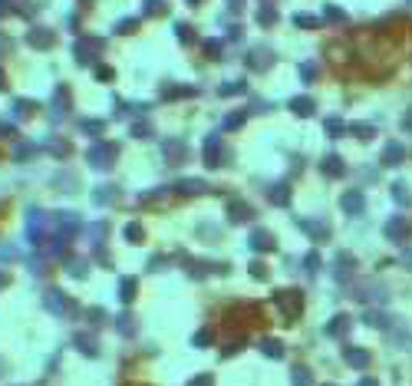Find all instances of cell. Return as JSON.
<instances>
[{"label": "cell", "mask_w": 412, "mask_h": 386, "mask_svg": "<svg viewBox=\"0 0 412 386\" xmlns=\"http://www.w3.org/2000/svg\"><path fill=\"white\" fill-rule=\"evenodd\" d=\"M386 238H393V241H396V238H409V224L402 218H393L386 224Z\"/></svg>", "instance_id": "cell-1"}, {"label": "cell", "mask_w": 412, "mask_h": 386, "mask_svg": "<svg viewBox=\"0 0 412 386\" xmlns=\"http://www.w3.org/2000/svg\"><path fill=\"white\" fill-rule=\"evenodd\" d=\"M402 159V145H386V152H382V165H396Z\"/></svg>", "instance_id": "cell-2"}, {"label": "cell", "mask_w": 412, "mask_h": 386, "mask_svg": "<svg viewBox=\"0 0 412 386\" xmlns=\"http://www.w3.org/2000/svg\"><path fill=\"white\" fill-rule=\"evenodd\" d=\"M343 208H346V212H360V208H363V198H360V192H350V195H343Z\"/></svg>", "instance_id": "cell-3"}, {"label": "cell", "mask_w": 412, "mask_h": 386, "mask_svg": "<svg viewBox=\"0 0 412 386\" xmlns=\"http://www.w3.org/2000/svg\"><path fill=\"white\" fill-rule=\"evenodd\" d=\"M346 356H350V363H353V367H366V360H369V353H366V350H350Z\"/></svg>", "instance_id": "cell-4"}, {"label": "cell", "mask_w": 412, "mask_h": 386, "mask_svg": "<svg viewBox=\"0 0 412 386\" xmlns=\"http://www.w3.org/2000/svg\"><path fill=\"white\" fill-rule=\"evenodd\" d=\"M343 327H350V320H346V317H337V320L330 324V333H333V330H343Z\"/></svg>", "instance_id": "cell-5"}, {"label": "cell", "mask_w": 412, "mask_h": 386, "mask_svg": "<svg viewBox=\"0 0 412 386\" xmlns=\"http://www.w3.org/2000/svg\"><path fill=\"white\" fill-rule=\"evenodd\" d=\"M402 268L412 271V251H406V254H402Z\"/></svg>", "instance_id": "cell-6"}, {"label": "cell", "mask_w": 412, "mask_h": 386, "mask_svg": "<svg viewBox=\"0 0 412 386\" xmlns=\"http://www.w3.org/2000/svg\"><path fill=\"white\" fill-rule=\"evenodd\" d=\"M406 129H409V132H412V109H409V112H406Z\"/></svg>", "instance_id": "cell-7"}, {"label": "cell", "mask_w": 412, "mask_h": 386, "mask_svg": "<svg viewBox=\"0 0 412 386\" xmlns=\"http://www.w3.org/2000/svg\"><path fill=\"white\" fill-rule=\"evenodd\" d=\"M360 386H376V383H373V380H363V383H360Z\"/></svg>", "instance_id": "cell-8"}]
</instances>
